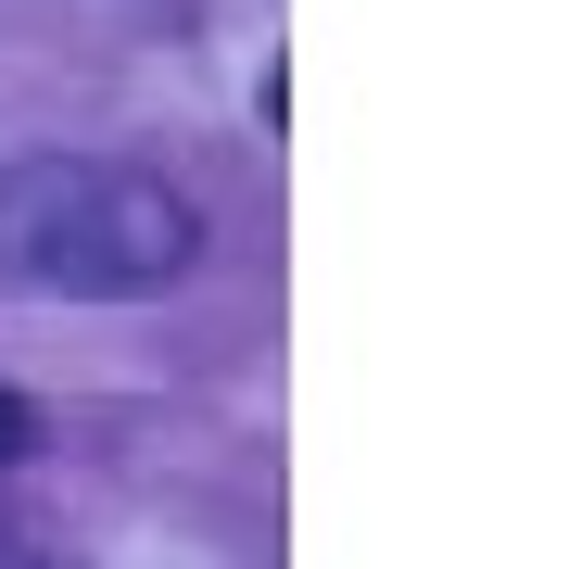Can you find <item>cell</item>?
<instances>
[{
    "mask_svg": "<svg viewBox=\"0 0 569 569\" xmlns=\"http://www.w3.org/2000/svg\"><path fill=\"white\" fill-rule=\"evenodd\" d=\"M0 569H63V557H13V531H0Z\"/></svg>",
    "mask_w": 569,
    "mask_h": 569,
    "instance_id": "cell-3",
    "label": "cell"
},
{
    "mask_svg": "<svg viewBox=\"0 0 569 569\" xmlns=\"http://www.w3.org/2000/svg\"><path fill=\"white\" fill-rule=\"evenodd\" d=\"M13 456H39V406H26V392H0V468Z\"/></svg>",
    "mask_w": 569,
    "mask_h": 569,
    "instance_id": "cell-2",
    "label": "cell"
},
{
    "mask_svg": "<svg viewBox=\"0 0 569 569\" xmlns=\"http://www.w3.org/2000/svg\"><path fill=\"white\" fill-rule=\"evenodd\" d=\"M203 266V203L127 152H13L0 164V279L51 305H140Z\"/></svg>",
    "mask_w": 569,
    "mask_h": 569,
    "instance_id": "cell-1",
    "label": "cell"
}]
</instances>
